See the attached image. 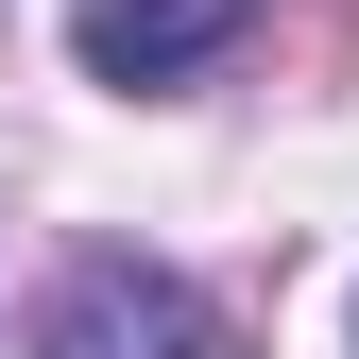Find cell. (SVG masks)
<instances>
[{
    "mask_svg": "<svg viewBox=\"0 0 359 359\" xmlns=\"http://www.w3.org/2000/svg\"><path fill=\"white\" fill-rule=\"evenodd\" d=\"M86 69H103V86H189L205 52H240V34H257V0H86Z\"/></svg>",
    "mask_w": 359,
    "mask_h": 359,
    "instance_id": "cell-2",
    "label": "cell"
},
{
    "mask_svg": "<svg viewBox=\"0 0 359 359\" xmlns=\"http://www.w3.org/2000/svg\"><path fill=\"white\" fill-rule=\"evenodd\" d=\"M34 359H222V308L154 257H86L52 291V325H34Z\"/></svg>",
    "mask_w": 359,
    "mask_h": 359,
    "instance_id": "cell-1",
    "label": "cell"
}]
</instances>
